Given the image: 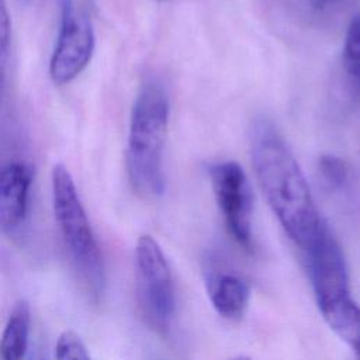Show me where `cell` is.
<instances>
[{
  "mask_svg": "<svg viewBox=\"0 0 360 360\" xmlns=\"http://www.w3.org/2000/svg\"><path fill=\"white\" fill-rule=\"evenodd\" d=\"M56 360H91L83 340L73 332L65 330L55 347Z\"/></svg>",
  "mask_w": 360,
  "mask_h": 360,
  "instance_id": "15",
  "label": "cell"
},
{
  "mask_svg": "<svg viewBox=\"0 0 360 360\" xmlns=\"http://www.w3.org/2000/svg\"><path fill=\"white\" fill-rule=\"evenodd\" d=\"M135 278L138 304L145 321L163 332L174 315V287L166 256L150 235H142L136 242Z\"/></svg>",
  "mask_w": 360,
  "mask_h": 360,
  "instance_id": "4",
  "label": "cell"
},
{
  "mask_svg": "<svg viewBox=\"0 0 360 360\" xmlns=\"http://www.w3.org/2000/svg\"><path fill=\"white\" fill-rule=\"evenodd\" d=\"M342 66L352 94L360 96V13L352 18L347 27Z\"/></svg>",
  "mask_w": 360,
  "mask_h": 360,
  "instance_id": "12",
  "label": "cell"
},
{
  "mask_svg": "<svg viewBox=\"0 0 360 360\" xmlns=\"http://www.w3.org/2000/svg\"><path fill=\"white\" fill-rule=\"evenodd\" d=\"M169 98L158 82L142 84L129 120L127 167L134 191L145 198L165 191L163 150L169 125Z\"/></svg>",
  "mask_w": 360,
  "mask_h": 360,
  "instance_id": "2",
  "label": "cell"
},
{
  "mask_svg": "<svg viewBox=\"0 0 360 360\" xmlns=\"http://www.w3.org/2000/svg\"><path fill=\"white\" fill-rule=\"evenodd\" d=\"M214 195L228 232L242 246L252 240V193L249 180L235 160L218 162L210 167Z\"/></svg>",
  "mask_w": 360,
  "mask_h": 360,
  "instance_id": "7",
  "label": "cell"
},
{
  "mask_svg": "<svg viewBox=\"0 0 360 360\" xmlns=\"http://www.w3.org/2000/svg\"><path fill=\"white\" fill-rule=\"evenodd\" d=\"M329 328L354 352L360 360V307L352 297L319 308Z\"/></svg>",
  "mask_w": 360,
  "mask_h": 360,
  "instance_id": "10",
  "label": "cell"
},
{
  "mask_svg": "<svg viewBox=\"0 0 360 360\" xmlns=\"http://www.w3.org/2000/svg\"><path fill=\"white\" fill-rule=\"evenodd\" d=\"M11 44V20L6 0H0V101L6 87V72Z\"/></svg>",
  "mask_w": 360,
  "mask_h": 360,
  "instance_id": "14",
  "label": "cell"
},
{
  "mask_svg": "<svg viewBox=\"0 0 360 360\" xmlns=\"http://www.w3.org/2000/svg\"><path fill=\"white\" fill-rule=\"evenodd\" d=\"M31 311L27 301H18L8 315L1 339V360H24L30 342Z\"/></svg>",
  "mask_w": 360,
  "mask_h": 360,
  "instance_id": "11",
  "label": "cell"
},
{
  "mask_svg": "<svg viewBox=\"0 0 360 360\" xmlns=\"http://www.w3.org/2000/svg\"><path fill=\"white\" fill-rule=\"evenodd\" d=\"M34 172L30 165L0 155V228L14 229L27 217Z\"/></svg>",
  "mask_w": 360,
  "mask_h": 360,
  "instance_id": "8",
  "label": "cell"
},
{
  "mask_svg": "<svg viewBox=\"0 0 360 360\" xmlns=\"http://www.w3.org/2000/svg\"><path fill=\"white\" fill-rule=\"evenodd\" d=\"M60 1V28L49 60V76L58 86L75 80L90 63L96 38L89 17L73 0Z\"/></svg>",
  "mask_w": 360,
  "mask_h": 360,
  "instance_id": "5",
  "label": "cell"
},
{
  "mask_svg": "<svg viewBox=\"0 0 360 360\" xmlns=\"http://www.w3.org/2000/svg\"><path fill=\"white\" fill-rule=\"evenodd\" d=\"M51 180L53 212L63 243L89 290L100 294L105 281L103 256L73 177L58 163L52 169Z\"/></svg>",
  "mask_w": 360,
  "mask_h": 360,
  "instance_id": "3",
  "label": "cell"
},
{
  "mask_svg": "<svg viewBox=\"0 0 360 360\" xmlns=\"http://www.w3.org/2000/svg\"><path fill=\"white\" fill-rule=\"evenodd\" d=\"M336 0H308V3L312 4L314 8H318V10H322V8H326L328 6L333 4Z\"/></svg>",
  "mask_w": 360,
  "mask_h": 360,
  "instance_id": "16",
  "label": "cell"
},
{
  "mask_svg": "<svg viewBox=\"0 0 360 360\" xmlns=\"http://www.w3.org/2000/svg\"><path fill=\"white\" fill-rule=\"evenodd\" d=\"M316 166L318 174L322 179V181L333 190L345 187L350 179L349 165L336 155L323 153L319 158Z\"/></svg>",
  "mask_w": 360,
  "mask_h": 360,
  "instance_id": "13",
  "label": "cell"
},
{
  "mask_svg": "<svg viewBox=\"0 0 360 360\" xmlns=\"http://www.w3.org/2000/svg\"><path fill=\"white\" fill-rule=\"evenodd\" d=\"M301 250L304 252L318 308L350 297L345 255L326 221Z\"/></svg>",
  "mask_w": 360,
  "mask_h": 360,
  "instance_id": "6",
  "label": "cell"
},
{
  "mask_svg": "<svg viewBox=\"0 0 360 360\" xmlns=\"http://www.w3.org/2000/svg\"><path fill=\"white\" fill-rule=\"evenodd\" d=\"M27 360H45V356L42 353V349L41 347H35L30 354H28V359Z\"/></svg>",
  "mask_w": 360,
  "mask_h": 360,
  "instance_id": "17",
  "label": "cell"
},
{
  "mask_svg": "<svg viewBox=\"0 0 360 360\" xmlns=\"http://www.w3.org/2000/svg\"><path fill=\"white\" fill-rule=\"evenodd\" d=\"M232 360H252V359H249V357H246V356H238V357H235V359H232Z\"/></svg>",
  "mask_w": 360,
  "mask_h": 360,
  "instance_id": "18",
  "label": "cell"
},
{
  "mask_svg": "<svg viewBox=\"0 0 360 360\" xmlns=\"http://www.w3.org/2000/svg\"><path fill=\"white\" fill-rule=\"evenodd\" d=\"M250 158L260 190L288 238L302 249L323 224L307 179L271 121L250 129Z\"/></svg>",
  "mask_w": 360,
  "mask_h": 360,
  "instance_id": "1",
  "label": "cell"
},
{
  "mask_svg": "<svg viewBox=\"0 0 360 360\" xmlns=\"http://www.w3.org/2000/svg\"><path fill=\"white\" fill-rule=\"evenodd\" d=\"M159 1H166V0H159Z\"/></svg>",
  "mask_w": 360,
  "mask_h": 360,
  "instance_id": "19",
  "label": "cell"
},
{
  "mask_svg": "<svg viewBox=\"0 0 360 360\" xmlns=\"http://www.w3.org/2000/svg\"><path fill=\"white\" fill-rule=\"evenodd\" d=\"M208 290L218 315L229 321H238L245 315L250 301V287L243 277L235 273L215 274Z\"/></svg>",
  "mask_w": 360,
  "mask_h": 360,
  "instance_id": "9",
  "label": "cell"
}]
</instances>
